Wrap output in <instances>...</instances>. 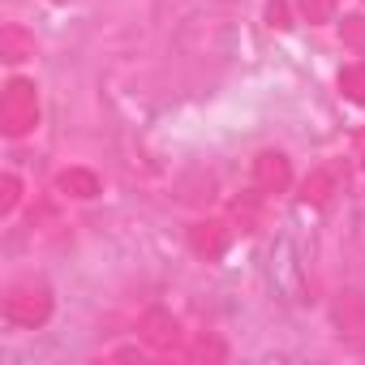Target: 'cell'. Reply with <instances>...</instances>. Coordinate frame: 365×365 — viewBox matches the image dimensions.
<instances>
[{"label":"cell","mask_w":365,"mask_h":365,"mask_svg":"<svg viewBox=\"0 0 365 365\" xmlns=\"http://www.w3.org/2000/svg\"><path fill=\"white\" fill-rule=\"evenodd\" d=\"M194 356H198V361H224V356H228V348H224L215 335H202V339L194 344Z\"/></svg>","instance_id":"obj_16"},{"label":"cell","mask_w":365,"mask_h":365,"mask_svg":"<svg viewBox=\"0 0 365 365\" xmlns=\"http://www.w3.org/2000/svg\"><path fill=\"white\" fill-rule=\"evenodd\" d=\"M267 22H271V26H292V22H288V5H284V0H271V5H267Z\"/></svg>","instance_id":"obj_17"},{"label":"cell","mask_w":365,"mask_h":365,"mask_svg":"<svg viewBox=\"0 0 365 365\" xmlns=\"http://www.w3.org/2000/svg\"><path fill=\"white\" fill-rule=\"evenodd\" d=\"M339 91H344V99H352V103L365 108V61H356V65H348L339 73Z\"/></svg>","instance_id":"obj_11"},{"label":"cell","mask_w":365,"mask_h":365,"mask_svg":"<svg viewBox=\"0 0 365 365\" xmlns=\"http://www.w3.org/2000/svg\"><path fill=\"white\" fill-rule=\"evenodd\" d=\"M138 335H142L150 348H159V352L180 348V322H176L168 309H146L142 322H138Z\"/></svg>","instance_id":"obj_4"},{"label":"cell","mask_w":365,"mask_h":365,"mask_svg":"<svg viewBox=\"0 0 365 365\" xmlns=\"http://www.w3.org/2000/svg\"><path fill=\"white\" fill-rule=\"evenodd\" d=\"M258 194H262V190H258ZM258 194H245V198L232 202V215H237V224H241L245 232H254L258 220H262V202H258Z\"/></svg>","instance_id":"obj_12"},{"label":"cell","mask_w":365,"mask_h":365,"mask_svg":"<svg viewBox=\"0 0 365 365\" xmlns=\"http://www.w3.org/2000/svg\"><path fill=\"white\" fill-rule=\"evenodd\" d=\"M352 146H356V159H361V163H365V129H361V133H356V142H352Z\"/></svg>","instance_id":"obj_18"},{"label":"cell","mask_w":365,"mask_h":365,"mask_svg":"<svg viewBox=\"0 0 365 365\" xmlns=\"http://www.w3.org/2000/svg\"><path fill=\"white\" fill-rule=\"evenodd\" d=\"M18 202H22V180L9 172V176H0V211H18Z\"/></svg>","instance_id":"obj_14"},{"label":"cell","mask_w":365,"mask_h":365,"mask_svg":"<svg viewBox=\"0 0 365 365\" xmlns=\"http://www.w3.org/2000/svg\"><path fill=\"white\" fill-rule=\"evenodd\" d=\"M335 5L339 0H301V14H305V22H331L335 18Z\"/></svg>","instance_id":"obj_15"},{"label":"cell","mask_w":365,"mask_h":365,"mask_svg":"<svg viewBox=\"0 0 365 365\" xmlns=\"http://www.w3.org/2000/svg\"><path fill=\"white\" fill-rule=\"evenodd\" d=\"M339 39H344V48H352V52H365V14H352V18H344V22H339Z\"/></svg>","instance_id":"obj_13"},{"label":"cell","mask_w":365,"mask_h":365,"mask_svg":"<svg viewBox=\"0 0 365 365\" xmlns=\"http://www.w3.org/2000/svg\"><path fill=\"white\" fill-rule=\"evenodd\" d=\"M335 327H339V335L348 344L365 348V297L361 292H344L335 301Z\"/></svg>","instance_id":"obj_6"},{"label":"cell","mask_w":365,"mask_h":365,"mask_svg":"<svg viewBox=\"0 0 365 365\" xmlns=\"http://www.w3.org/2000/svg\"><path fill=\"white\" fill-rule=\"evenodd\" d=\"M39 125V95H35V82L26 78H14L0 95V129L9 138H22Z\"/></svg>","instance_id":"obj_1"},{"label":"cell","mask_w":365,"mask_h":365,"mask_svg":"<svg viewBox=\"0 0 365 365\" xmlns=\"http://www.w3.org/2000/svg\"><path fill=\"white\" fill-rule=\"evenodd\" d=\"M31 56H35V35H26L22 26H5V31H0V61L22 65Z\"/></svg>","instance_id":"obj_10"},{"label":"cell","mask_w":365,"mask_h":365,"mask_svg":"<svg viewBox=\"0 0 365 365\" xmlns=\"http://www.w3.org/2000/svg\"><path fill=\"white\" fill-rule=\"evenodd\" d=\"M271 284L284 301H292V305L305 301V262H301V250L292 237H279L271 250Z\"/></svg>","instance_id":"obj_2"},{"label":"cell","mask_w":365,"mask_h":365,"mask_svg":"<svg viewBox=\"0 0 365 365\" xmlns=\"http://www.w3.org/2000/svg\"><path fill=\"white\" fill-rule=\"evenodd\" d=\"M228 241H232V228L220 224V220H198L190 228V250L202 254V258H220L228 250Z\"/></svg>","instance_id":"obj_7"},{"label":"cell","mask_w":365,"mask_h":365,"mask_svg":"<svg viewBox=\"0 0 365 365\" xmlns=\"http://www.w3.org/2000/svg\"><path fill=\"white\" fill-rule=\"evenodd\" d=\"M254 185H258L262 194H284V190L292 185L288 155H279V150H262V155L254 159Z\"/></svg>","instance_id":"obj_5"},{"label":"cell","mask_w":365,"mask_h":365,"mask_svg":"<svg viewBox=\"0 0 365 365\" xmlns=\"http://www.w3.org/2000/svg\"><path fill=\"white\" fill-rule=\"evenodd\" d=\"M56 190L65 194V198H95L99 194V176L91 172V168H65L61 176H56Z\"/></svg>","instance_id":"obj_9"},{"label":"cell","mask_w":365,"mask_h":365,"mask_svg":"<svg viewBox=\"0 0 365 365\" xmlns=\"http://www.w3.org/2000/svg\"><path fill=\"white\" fill-rule=\"evenodd\" d=\"M335 194H339L335 168H314V172L305 176V185H301V202H309V207H327Z\"/></svg>","instance_id":"obj_8"},{"label":"cell","mask_w":365,"mask_h":365,"mask_svg":"<svg viewBox=\"0 0 365 365\" xmlns=\"http://www.w3.org/2000/svg\"><path fill=\"white\" fill-rule=\"evenodd\" d=\"M5 318L14 327H26V331H39L48 318H52V292L43 284H14L5 292Z\"/></svg>","instance_id":"obj_3"}]
</instances>
